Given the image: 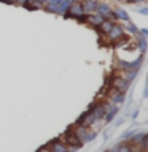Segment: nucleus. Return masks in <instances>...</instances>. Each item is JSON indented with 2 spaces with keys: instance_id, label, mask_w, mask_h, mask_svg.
I'll return each instance as SVG.
<instances>
[{
  "instance_id": "1",
  "label": "nucleus",
  "mask_w": 148,
  "mask_h": 152,
  "mask_svg": "<svg viewBox=\"0 0 148 152\" xmlns=\"http://www.w3.org/2000/svg\"><path fill=\"white\" fill-rule=\"evenodd\" d=\"M57 140H59L62 144L67 147V151H69V152H75V151H78L80 147L83 146V144L78 141V138L75 136V133H73V130H72V127L67 128V130L62 133V135L57 138Z\"/></svg>"
},
{
  "instance_id": "2",
  "label": "nucleus",
  "mask_w": 148,
  "mask_h": 152,
  "mask_svg": "<svg viewBox=\"0 0 148 152\" xmlns=\"http://www.w3.org/2000/svg\"><path fill=\"white\" fill-rule=\"evenodd\" d=\"M72 130H73L75 136L78 138V141L81 142V144L92 141L94 138L97 136V132L91 130V128H88V127H78V125H73V127H72Z\"/></svg>"
},
{
  "instance_id": "4",
  "label": "nucleus",
  "mask_w": 148,
  "mask_h": 152,
  "mask_svg": "<svg viewBox=\"0 0 148 152\" xmlns=\"http://www.w3.org/2000/svg\"><path fill=\"white\" fill-rule=\"evenodd\" d=\"M113 26H115V24H113V21H108V19H104V21H102V22H100L99 26H97V28H99V32H100V33H108V32L113 28Z\"/></svg>"
},
{
  "instance_id": "7",
  "label": "nucleus",
  "mask_w": 148,
  "mask_h": 152,
  "mask_svg": "<svg viewBox=\"0 0 148 152\" xmlns=\"http://www.w3.org/2000/svg\"><path fill=\"white\" fill-rule=\"evenodd\" d=\"M110 152H132V151H131V146H129L126 141H121V142H118L113 149H110Z\"/></svg>"
},
{
  "instance_id": "5",
  "label": "nucleus",
  "mask_w": 148,
  "mask_h": 152,
  "mask_svg": "<svg viewBox=\"0 0 148 152\" xmlns=\"http://www.w3.org/2000/svg\"><path fill=\"white\" fill-rule=\"evenodd\" d=\"M70 14H72V16H75V18H81V16H83L84 11H83V7H81V3H78V2L72 3V7H70Z\"/></svg>"
},
{
  "instance_id": "3",
  "label": "nucleus",
  "mask_w": 148,
  "mask_h": 152,
  "mask_svg": "<svg viewBox=\"0 0 148 152\" xmlns=\"http://www.w3.org/2000/svg\"><path fill=\"white\" fill-rule=\"evenodd\" d=\"M110 86L113 87V90H116V92L123 94L127 90V83L126 81H123L121 78H118V76H113L112 81H110Z\"/></svg>"
},
{
  "instance_id": "6",
  "label": "nucleus",
  "mask_w": 148,
  "mask_h": 152,
  "mask_svg": "<svg viewBox=\"0 0 148 152\" xmlns=\"http://www.w3.org/2000/svg\"><path fill=\"white\" fill-rule=\"evenodd\" d=\"M107 35L112 38V40H119V38H123V27L121 26H113V28L107 33Z\"/></svg>"
}]
</instances>
